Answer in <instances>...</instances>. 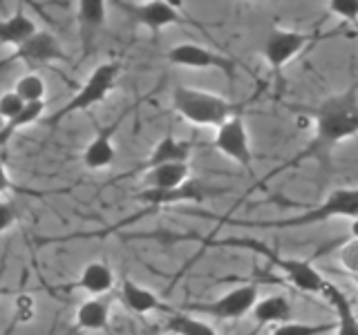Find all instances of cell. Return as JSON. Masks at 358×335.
Returning <instances> with one entry per match:
<instances>
[{
  "instance_id": "obj_1",
  "label": "cell",
  "mask_w": 358,
  "mask_h": 335,
  "mask_svg": "<svg viewBox=\"0 0 358 335\" xmlns=\"http://www.w3.org/2000/svg\"><path fill=\"white\" fill-rule=\"evenodd\" d=\"M311 114H313V121H316V134H313L311 143L305 145L291 161L278 165L271 174H266L262 181H257L255 190L262 188L271 177L289 170V168H296L307 159H313L320 165H324L329 161L336 145L345 143L347 139H354V134L358 130V87H356V83H350V87H345L338 94L322 98L320 105L316 110H311Z\"/></svg>"
},
{
  "instance_id": "obj_2",
  "label": "cell",
  "mask_w": 358,
  "mask_h": 335,
  "mask_svg": "<svg viewBox=\"0 0 358 335\" xmlns=\"http://www.w3.org/2000/svg\"><path fill=\"white\" fill-rule=\"evenodd\" d=\"M173 107L179 117L197 128H220L229 119L242 114L246 103L224 98L222 94L208 92V89L177 85L173 89Z\"/></svg>"
},
{
  "instance_id": "obj_3",
  "label": "cell",
  "mask_w": 358,
  "mask_h": 335,
  "mask_svg": "<svg viewBox=\"0 0 358 335\" xmlns=\"http://www.w3.org/2000/svg\"><path fill=\"white\" fill-rule=\"evenodd\" d=\"M358 217V190L356 188H336L327 195V199L320 201L316 206H309L296 217L285 219H268V221H233L240 226H253V228H302V226H316L329 219H352Z\"/></svg>"
},
{
  "instance_id": "obj_4",
  "label": "cell",
  "mask_w": 358,
  "mask_h": 335,
  "mask_svg": "<svg viewBox=\"0 0 358 335\" xmlns=\"http://www.w3.org/2000/svg\"><path fill=\"white\" fill-rule=\"evenodd\" d=\"M206 246H217V248H246L253 253H260L268 257V262L275 264V268L287 277V282L298 288L300 293H316L320 295L322 284L327 277H322L320 271L313 266L309 260H300V257H282L268 246H264L260 239L253 237H229V239H217V241H206Z\"/></svg>"
},
{
  "instance_id": "obj_5",
  "label": "cell",
  "mask_w": 358,
  "mask_h": 335,
  "mask_svg": "<svg viewBox=\"0 0 358 335\" xmlns=\"http://www.w3.org/2000/svg\"><path fill=\"white\" fill-rule=\"evenodd\" d=\"M121 70H123L121 61H106V63L96 65L92 70V74L85 78V83L78 87V92L67 100L61 110H56L54 114L48 119L50 126H56V123L65 121L67 117L76 114V112H85L90 107L103 103V100L108 98V94L115 89Z\"/></svg>"
},
{
  "instance_id": "obj_6",
  "label": "cell",
  "mask_w": 358,
  "mask_h": 335,
  "mask_svg": "<svg viewBox=\"0 0 358 335\" xmlns=\"http://www.w3.org/2000/svg\"><path fill=\"white\" fill-rule=\"evenodd\" d=\"M257 302V284L246 282L231 288L229 293H224L217 299L210 302H193V304H184V308H179L182 313H199V315H208L215 320H242L244 315H249L253 304Z\"/></svg>"
},
{
  "instance_id": "obj_7",
  "label": "cell",
  "mask_w": 358,
  "mask_h": 335,
  "mask_svg": "<svg viewBox=\"0 0 358 335\" xmlns=\"http://www.w3.org/2000/svg\"><path fill=\"white\" fill-rule=\"evenodd\" d=\"M322 38L320 31H298V29H271L262 43V59L273 72H280L294 59L305 52L309 45Z\"/></svg>"
},
{
  "instance_id": "obj_8",
  "label": "cell",
  "mask_w": 358,
  "mask_h": 335,
  "mask_svg": "<svg viewBox=\"0 0 358 335\" xmlns=\"http://www.w3.org/2000/svg\"><path fill=\"white\" fill-rule=\"evenodd\" d=\"M112 7L121 9L132 22L145 27L152 34H159L162 29L171 27V25H186L190 22L184 11L173 3H166V0H141V3H123V0H115Z\"/></svg>"
},
{
  "instance_id": "obj_9",
  "label": "cell",
  "mask_w": 358,
  "mask_h": 335,
  "mask_svg": "<svg viewBox=\"0 0 358 335\" xmlns=\"http://www.w3.org/2000/svg\"><path fill=\"white\" fill-rule=\"evenodd\" d=\"M166 61L177 67H186V70H217L229 78H235V74H238V61L197 43L173 45L166 52Z\"/></svg>"
},
{
  "instance_id": "obj_10",
  "label": "cell",
  "mask_w": 358,
  "mask_h": 335,
  "mask_svg": "<svg viewBox=\"0 0 358 335\" xmlns=\"http://www.w3.org/2000/svg\"><path fill=\"white\" fill-rule=\"evenodd\" d=\"M213 148L220 154H224L233 163L242 165L246 172L253 168V150L249 141V130H246L244 114H238L229 119L224 126L215 130V139H213Z\"/></svg>"
},
{
  "instance_id": "obj_11",
  "label": "cell",
  "mask_w": 358,
  "mask_h": 335,
  "mask_svg": "<svg viewBox=\"0 0 358 335\" xmlns=\"http://www.w3.org/2000/svg\"><path fill=\"white\" fill-rule=\"evenodd\" d=\"M213 193H215V190H208L199 181L188 179L184 186L173 188V190H148V188H143L141 193L134 195V199L141 201V204H145V206H152V208H168V206H177V204H199V201H204Z\"/></svg>"
},
{
  "instance_id": "obj_12",
  "label": "cell",
  "mask_w": 358,
  "mask_h": 335,
  "mask_svg": "<svg viewBox=\"0 0 358 335\" xmlns=\"http://www.w3.org/2000/svg\"><path fill=\"white\" fill-rule=\"evenodd\" d=\"M11 59L22 61L25 65L34 67V65H48L54 61H65L67 56L61 47L59 38H56L52 31L38 29L31 38H27L20 47H16V52L11 54Z\"/></svg>"
},
{
  "instance_id": "obj_13",
  "label": "cell",
  "mask_w": 358,
  "mask_h": 335,
  "mask_svg": "<svg viewBox=\"0 0 358 335\" xmlns=\"http://www.w3.org/2000/svg\"><path fill=\"white\" fill-rule=\"evenodd\" d=\"M123 117H128V112H123L121 117H117L115 123L110 126L101 128L96 132V137L85 145L83 150V165L87 170H106L112 163H115V156H117V148H115V134L121 126Z\"/></svg>"
},
{
  "instance_id": "obj_14",
  "label": "cell",
  "mask_w": 358,
  "mask_h": 335,
  "mask_svg": "<svg viewBox=\"0 0 358 335\" xmlns=\"http://www.w3.org/2000/svg\"><path fill=\"white\" fill-rule=\"evenodd\" d=\"M320 295L329 302V306L334 308V335H358V322H356V308L354 302L347 297V293L336 286L329 279H324Z\"/></svg>"
},
{
  "instance_id": "obj_15",
  "label": "cell",
  "mask_w": 358,
  "mask_h": 335,
  "mask_svg": "<svg viewBox=\"0 0 358 335\" xmlns=\"http://www.w3.org/2000/svg\"><path fill=\"white\" fill-rule=\"evenodd\" d=\"M106 16H108L106 0H81V3H76V20H78V34H81L83 59L92 52L96 34L103 27Z\"/></svg>"
},
{
  "instance_id": "obj_16",
  "label": "cell",
  "mask_w": 358,
  "mask_h": 335,
  "mask_svg": "<svg viewBox=\"0 0 358 335\" xmlns=\"http://www.w3.org/2000/svg\"><path fill=\"white\" fill-rule=\"evenodd\" d=\"M119 299L130 313H134V315H150L155 311H168L166 302L157 295L155 290H150L148 286H143L139 282H134L130 277L121 279Z\"/></svg>"
},
{
  "instance_id": "obj_17",
  "label": "cell",
  "mask_w": 358,
  "mask_h": 335,
  "mask_svg": "<svg viewBox=\"0 0 358 335\" xmlns=\"http://www.w3.org/2000/svg\"><path fill=\"white\" fill-rule=\"evenodd\" d=\"M115 284H117V277H115V271H112V266L96 260L83 266L81 275H78V279L70 288L85 290V293L92 297H103L106 293H110V290L115 288Z\"/></svg>"
},
{
  "instance_id": "obj_18",
  "label": "cell",
  "mask_w": 358,
  "mask_h": 335,
  "mask_svg": "<svg viewBox=\"0 0 358 335\" xmlns=\"http://www.w3.org/2000/svg\"><path fill=\"white\" fill-rule=\"evenodd\" d=\"M251 315L255 320V329H264V327H278V324L289 322L294 315V304L285 297V295H268L257 299Z\"/></svg>"
},
{
  "instance_id": "obj_19",
  "label": "cell",
  "mask_w": 358,
  "mask_h": 335,
  "mask_svg": "<svg viewBox=\"0 0 358 335\" xmlns=\"http://www.w3.org/2000/svg\"><path fill=\"white\" fill-rule=\"evenodd\" d=\"M190 154H193V145L179 141L173 134H166V137H162L155 143L150 156L143 163V170H150V168L166 165V163H188Z\"/></svg>"
},
{
  "instance_id": "obj_20",
  "label": "cell",
  "mask_w": 358,
  "mask_h": 335,
  "mask_svg": "<svg viewBox=\"0 0 358 335\" xmlns=\"http://www.w3.org/2000/svg\"><path fill=\"white\" fill-rule=\"evenodd\" d=\"M190 179V165L188 163H166L157 165L143 172L141 184L148 190H173L184 186Z\"/></svg>"
},
{
  "instance_id": "obj_21",
  "label": "cell",
  "mask_w": 358,
  "mask_h": 335,
  "mask_svg": "<svg viewBox=\"0 0 358 335\" xmlns=\"http://www.w3.org/2000/svg\"><path fill=\"white\" fill-rule=\"evenodd\" d=\"M38 31L36 22H34L25 9H16L14 14L7 18H0V45L5 47H20L27 38H31Z\"/></svg>"
},
{
  "instance_id": "obj_22",
  "label": "cell",
  "mask_w": 358,
  "mask_h": 335,
  "mask_svg": "<svg viewBox=\"0 0 358 335\" xmlns=\"http://www.w3.org/2000/svg\"><path fill=\"white\" fill-rule=\"evenodd\" d=\"M76 329L99 333L106 331L110 324V304L106 297H87L81 302V306L76 308Z\"/></svg>"
},
{
  "instance_id": "obj_23",
  "label": "cell",
  "mask_w": 358,
  "mask_h": 335,
  "mask_svg": "<svg viewBox=\"0 0 358 335\" xmlns=\"http://www.w3.org/2000/svg\"><path fill=\"white\" fill-rule=\"evenodd\" d=\"M166 333L173 335H217V331L197 315L190 313H173L166 322Z\"/></svg>"
},
{
  "instance_id": "obj_24",
  "label": "cell",
  "mask_w": 358,
  "mask_h": 335,
  "mask_svg": "<svg viewBox=\"0 0 358 335\" xmlns=\"http://www.w3.org/2000/svg\"><path fill=\"white\" fill-rule=\"evenodd\" d=\"M25 105L34 103H45V96H48V85H45V78L36 72H27L25 76H20L14 89H11Z\"/></svg>"
},
{
  "instance_id": "obj_25",
  "label": "cell",
  "mask_w": 358,
  "mask_h": 335,
  "mask_svg": "<svg viewBox=\"0 0 358 335\" xmlns=\"http://www.w3.org/2000/svg\"><path fill=\"white\" fill-rule=\"evenodd\" d=\"M45 112V103H34V105H25V110L20 112L18 117H14L11 121H7L3 128H0V145L9 143V139L22 128H29L31 123H36Z\"/></svg>"
},
{
  "instance_id": "obj_26",
  "label": "cell",
  "mask_w": 358,
  "mask_h": 335,
  "mask_svg": "<svg viewBox=\"0 0 358 335\" xmlns=\"http://www.w3.org/2000/svg\"><path fill=\"white\" fill-rule=\"evenodd\" d=\"M334 331V322H324V324H307V322H296L289 320L278 324L271 329V335H324Z\"/></svg>"
},
{
  "instance_id": "obj_27",
  "label": "cell",
  "mask_w": 358,
  "mask_h": 335,
  "mask_svg": "<svg viewBox=\"0 0 358 335\" xmlns=\"http://www.w3.org/2000/svg\"><path fill=\"white\" fill-rule=\"evenodd\" d=\"M327 9H329V14H334L341 22H347V25H354L358 18L356 0H329Z\"/></svg>"
},
{
  "instance_id": "obj_28",
  "label": "cell",
  "mask_w": 358,
  "mask_h": 335,
  "mask_svg": "<svg viewBox=\"0 0 358 335\" xmlns=\"http://www.w3.org/2000/svg\"><path fill=\"white\" fill-rule=\"evenodd\" d=\"M22 110H25V103H22V100L14 92H11V89L0 96V119H3L5 123L11 121L14 117H18Z\"/></svg>"
},
{
  "instance_id": "obj_29",
  "label": "cell",
  "mask_w": 358,
  "mask_h": 335,
  "mask_svg": "<svg viewBox=\"0 0 358 335\" xmlns=\"http://www.w3.org/2000/svg\"><path fill=\"white\" fill-rule=\"evenodd\" d=\"M36 318V302H34L31 295H18L16 297V322L27 324Z\"/></svg>"
},
{
  "instance_id": "obj_30",
  "label": "cell",
  "mask_w": 358,
  "mask_h": 335,
  "mask_svg": "<svg viewBox=\"0 0 358 335\" xmlns=\"http://www.w3.org/2000/svg\"><path fill=\"white\" fill-rule=\"evenodd\" d=\"M16 221H18L16 206L7 199H0V234L7 232L9 228H14Z\"/></svg>"
},
{
  "instance_id": "obj_31",
  "label": "cell",
  "mask_w": 358,
  "mask_h": 335,
  "mask_svg": "<svg viewBox=\"0 0 358 335\" xmlns=\"http://www.w3.org/2000/svg\"><path fill=\"white\" fill-rule=\"evenodd\" d=\"M356 251H358V244H356V232L352 234V239L347 241V246L341 248V264L350 271L352 275H356Z\"/></svg>"
},
{
  "instance_id": "obj_32",
  "label": "cell",
  "mask_w": 358,
  "mask_h": 335,
  "mask_svg": "<svg viewBox=\"0 0 358 335\" xmlns=\"http://www.w3.org/2000/svg\"><path fill=\"white\" fill-rule=\"evenodd\" d=\"M11 188H14V181H11V177H9V170H7L5 161L0 159V195L9 193Z\"/></svg>"
},
{
  "instance_id": "obj_33",
  "label": "cell",
  "mask_w": 358,
  "mask_h": 335,
  "mask_svg": "<svg viewBox=\"0 0 358 335\" xmlns=\"http://www.w3.org/2000/svg\"><path fill=\"white\" fill-rule=\"evenodd\" d=\"M11 63H14V59H11V56H7L5 61H0V70H5V67H7V65H11Z\"/></svg>"
},
{
  "instance_id": "obj_34",
  "label": "cell",
  "mask_w": 358,
  "mask_h": 335,
  "mask_svg": "<svg viewBox=\"0 0 358 335\" xmlns=\"http://www.w3.org/2000/svg\"><path fill=\"white\" fill-rule=\"evenodd\" d=\"M164 335H173V333H164Z\"/></svg>"
}]
</instances>
